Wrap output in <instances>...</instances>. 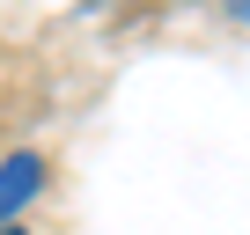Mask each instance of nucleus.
Wrapping results in <instances>:
<instances>
[{
    "mask_svg": "<svg viewBox=\"0 0 250 235\" xmlns=\"http://www.w3.org/2000/svg\"><path fill=\"white\" fill-rule=\"evenodd\" d=\"M44 191V155H8V162H0V228H8V220H22V206Z\"/></svg>",
    "mask_w": 250,
    "mask_h": 235,
    "instance_id": "nucleus-1",
    "label": "nucleus"
},
{
    "mask_svg": "<svg viewBox=\"0 0 250 235\" xmlns=\"http://www.w3.org/2000/svg\"><path fill=\"white\" fill-rule=\"evenodd\" d=\"M228 15H235V22H250V0H228Z\"/></svg>",
    "mask_w": 250,
    "mask_h": 235,
    "instance_id": "nucleus-2",
    "label": "nucleus"
},
{
    "mask_svg": "<svg viewBox=\"0 0 250 235\" xmlns=\"http://www.w3.org/2000/svg\"><path fill=\"white\" fill-rule=\"evenodd\" d=\"M0 235H30V228H22V220H8V228H0Z\"/></svg>",
    "mask_w": 250,
    "mask_h": 235,
    "instance_id": "nucleus-3",
    "label": "nucleus"
}]
</instances>
